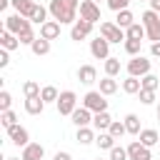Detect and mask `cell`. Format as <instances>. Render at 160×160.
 <instances>
[{
    "label": "cell",
    "mask_w": 160,
    "mask_h": 160,
    "mask_svg": "<svg viewBox=\"0 0 160 160\" xmlns=\"http://www.w3.org/2000/svg\"><path fill=\"white\" fill-rule=\"evenodd\" d=\"M48 8L45 5H35V10H32V15H30V22H38V25H45L48 22Z\"/></svg>",
    "instance_id": "cell-27"
},
{
    "label": "cell",
    "mask_w": 160,
    "mask_h": 160,
    "mask_svg": "<svg viewBox=\"0 0 160 160\" xmlns=\"http://www.w3.org/2000/svg\"><path fill=\"white\" fill-rule=\"evenodd\" d=\"M55 105H58V112H60V115H72V112L78 110V95H75L72 90H62Z\"/></svg>",
    "instance_id": "cell-4"
},
{
    "label": "cell",
    "mask_w": 160,
    "mask_h": 160,
    "mask_svg": "<svg viewBox=\"0 0 160 160\" xmlns=\"http://www.w3.org/2000/svg\"><path fill=\"white\" fill-rule=\"evenodd\" d=\"M128 5H130V0H108V8H110V10H115V12L128 10Z\"/></svg>",
    "instance_id": "cell-39"
},
{
    "label": "cell",
    "mask_w": 160,
    "mask_h": 160,
    "mask_svg": "<svg viewBox=\"0 0 160 160\" xmlns=\"http://www.w3.org/2000/svg\"><path fill=\"white\" fill-rule=\"evenodd\" d=\"M40 38H45V40L60 38V22L58 20H48L45 25H40Z\"/></svg>",
    "instance_id": "cell-14"
},
{
    "label": "cell",
    "mask_w": 160,
    "mask_h": 160,
    "mask_svg": "<svg viewBox=\"0 0 160 160\" xmlns=\"http://www.w3.org/2000/svg\"><path fill=\"white\" fill-rule=\"evenodd\" d=\"M0 45H2V50L12 52V50H18V48H20V40H18V35H12V32L2 30V35H0Z\"/></svg>",
    "instance_id": "cell-19"
},
{
    "label": "cell",
    "mask_w": 160,
    "mask_h": 160,
    "mask_svg": "<svg viewBox=\"0 0 160 160\" xmlns=\"http://www.w3.org/2000/svg\"><path fill=\"white\" fill-rule=\"evenodd\" d=\"M108 132H110V135L118 140V138H122V135L128 132V128H125V122H122V120H112V125L108 128Z\"/></svg>",
    "instance_id": "cell-34"
},
{
    "label": "cell",
    "mask_w": 160,
    "mask_h": 160,
    "mask_svg": "<svg viewBox=\"0 0 160 160\" xmlns=\"http://www.w3.org/2000/svg\"><path fill=\"white\" fill-rule=\"evenodd\" d=\"M70 118H72V122H75L78 128H90V125H92V112H90L88 108H82V105H80Z\"/></svg>",
    "instance_id": "cell-12"
},
{
    "label": "cell",
    "mask_w": 160,
    "mask_h": 160,
    "mask_svg": "<svg viewBox=\"0 0 160 160\" xmlns=\"http://www.w3.org/2000/svg\"><path fill=\"white\" fill-rule=\"evenodd\" d=\"M82 108H88L92 115H95V112H105V110H108V100H105V95H102L100 90H90V92H85V98H82Z\"/></svg>",
    "instance_id": "cell-2"
},
{
    "label": "cell",
    "mask_w": 160,
    "mask_h": 160,
    "mask_svg": "<svg viewBox=\"0 0 160 160\" xmlns=\"http://www.w3.org/2000/svg\"><path fill=\"white\" fill-rule=\"evenodd\" d=\"M148 2H150V0H148Z\"/></svg>",
    "instance_id": "cell-50"
},
{
    "label": "cell",
    "mask_w": 160,
    "mask_h": 160,
    "mask_svg": "<svg viewBox=\"0 0 160 160\" xmlns=\"http://www.w3.org/2000/svg\"><path fill=\"white\" fill-rule=\"evenodd\" d=\"M95 128H78V135H75V140L80 142V145H90V142H95Z\"/></svg>",
    "instance_id": "cell-22"
},
{
    "label": "cell",
    "mask_w": 160,
    "mask_h": 160,
    "mask_svg": "<svg viewBox=\"0 0 160 160\" xmlns=\"http://www.w3.org/2000/svg\"><path fill=\"white\" fill-rule=\"evenodd\" d=\"M122 45H125V52H128V55H132V58H138V55H140V48H142V42H140V40H125Z\"/></svg>",
    "instance_id": "cell-35"
},
{
    "label": "cell",
    "mask_w": 160,
    "mask_h": 160,
    "mask_svg": "<svg viewBox=\"0 0 160 160\" xmlns=\"http://www.w3.org/2000/svg\"><path fill=\"white\" fill-rule=\"evenodd\" d=\"M110 160H130V158H128V148L115 145V148L110 150Z\"/></svg>",
    "instance_id": "cell-38"
},
{
    "label": "cell",
    "mask_w": 160,
    "mask_h": 160,
    "mask_svg": "<svg viewBox=\"0 0 160 160\" xmlns=\"http://www.w3.org/2000/svg\"><path fill=\"white\" fill-rule=\"evenodd\" d=\"M80 18L95 25L98 20H102V18H100V5L92 2V0H82V2H80Z\"/></svg>",
    "instance_id": "cell-8"
},
{
    "label": "cell",
    "mask_w": 160,
    "mask_h": 160,
    "mask_svg": "<svg viewBox=\"0 0 160 160\" xmlns=\"http://www.w3.org/2000/svg\"><path fill=\"white\" fill-rule=\"evenodd\" d=\"M148 72H150V60H148V58L138 55V58L128 60V75H132V78H145Z\"/></svg>",
    "instance_id": "cell-6"
},
{
    "label": "cell",
    "mask_w": 160,
    "mask_h": 160,
    "mask_svg": "<svg viewBox=\"0 0 160 160\" xmlns=\"http://www.w3.org/2000/svg\"><path fill=\"white\" fill-rule=\"evenodd\" d=\"M5 30L8 32H12V35H22L25 30H32V22L28 20V18H22V15H8L5 18Z\"/></svg>",
    "instance_id": "cell-3"
},
{
    "label": "cell",
    "mask_w": 160,
    "mask_h": 160,
    "mask_svg": "<svg viewBox=\"0 0 160 160\" xmlns=\"http://www.w3.org/2000/svg\"><path fill=\"white\" fill-rule=\"evenodd\" d=\"M128 158H130V160H152L150 148H145L140 140H135V142L128 145Z\"/></svg>",
    "instance_id": "cell-11"
},
{
    "label": "cell",
    "mask_w": 160,
    "mask_h": 160,
    "mask_svg": "<svg viewBox=\"0 0 160 160\" xmlns=\"http://www.w3.org/2000/svg\"><path fill=\"white\" fill-rule=\"evenodd\" d=\"M140 82H142V90H152V92H155V90L160 88V78L152 75V72H148L145 78H140Z\"/></svg>",
    "instance_id": "cell-30"
},
{
    "label": "cell",
    "mask_w": 160,
    "mask_h": 160,
    "mask_svg": "<svg viewBox=\"0 0 160 160\" xmlns=\"http://www.w3.org/2000/svg\"><path fill=\"white\" fill-rule=\"evenodd\" d=\"M140 142L145 145V148H152V145H158L160 142V135H158V130H152V128H145V130H140Z\"/></svg>",
    "instance_id": "cell-20"
},
{
    "label": "cell",
    "mask_w": 160,
    "mask_h": 160,
    "mask_svg": "<svg viewBox=\"0 0 160 160\" xmlns=\"http://www.w3.org/2000/svg\"><path fill=\"white\" fill-rule=\"evenodd\" d=\"M40 98H42V100H45V105H48V102H58L60 92H58V88H55V85H45V88H42V92H40Z\"/></svg>",
    "instance_id": "cell-31"
},
{
    "label": "cell",
    "mask_w": 160,
    "mask_h": 160,
    "mask_svg": "<svg viewBox=\"0 0 160 160\" xmlns=\"http://www.w3.org/2000/svg\"><path fill=\"white\" fill-rule=\"evenodd\" d=\"M18 40H20V45H32L38 38H35V32H32V30H25L22 35H18Z\"/></svg>",
    "instance_id": "cell-40"
},
{
    "label": "cell",
    "mask_w": 160,
    "mask_h": 160,
    "mask_svg": "<svg viewBox=\"0 0 160 160\" xmlns=\"http://www.w3.org/2000/svg\"><path fill=\"white\" fill-rule=\"evenodd\" d=\"M8 62H10V52L0 50V68H8Z\"/></svg>",
    "instance_id": "cell-42"
},
{
    "label": "cell",
    "mask_w": 160,
    "mask_h": 160,
    "mask_svg": "<svg viewBox=\"0 0 160 160\" xmlns=\"http://www.w3.org/2000/svg\"><path fill=\"white\" fill-rule=\"evenodd\" d=\"M8 138H10V142L18 145V148L30 145V132H28L22 125H12V128H8Z\"/></svg>",
    "instance_id": "cell-9"
},
{
    "label": "cell",
    "mask_w": 160,
    "mask_h": 160,
    "mask_svg": "<svg viewBox=\"0 0 160 160\" xmlns=\"http://www.w3.org/2000/svg\"><path fill=\"white\" fill-rule=\"evenodd\" d=\"M10 105H12V95H10L8 90H2V92H0V112H8Z\"/></svg>",
    "instance_id": "cell-37"
},
{
    "label": "cell",
    "mask_w": 160,
    "mask_h": 160,
    "mask_svg": "<svg viewBox=\"0 0 160 160\" xmlns=\"http://www.w3.org/2000/svg\"><path fill=\"white\" fill-rule=\"evenodd\" d=\"M90 55L95 60H108L110 58V42L102 35H98L95 40H90Z\"/></svg>",
    "instance_id": "cell-7"
},
{
    "label": "cell",
    "mask_w": 160,
    "mask_h": 160,
    "mask_svg": "<svg viewBox=\"0 0 160 160\" xmlns=\"http://www.w3.org/2000/svg\"><path fill=\"white\" fill-rule=\"evenodd\" d=\"M0 122H2V128L8 130V128H12V125H18V115H15L12 110H8V112H0Z\"/></svg>",
    "instance_id": "cell-36"
},
{
    "label": "cell",
    "mask_w": 160,
    "mask_h": 160,
    "mask_svg": "<svg viewBox=\"0 0 160 160\" xmlns=\"http://www.w3.org/2000/svg\"><path fill=\"white\" fill-rule=\"evenodd\" d=\"M22 92H25V98H38V95L42 92V88H40L35 80H28V82L22 85Z\"/></svg>",
    "instance_id": "cell-33"
},
{
    "label": "cell",
    "mask_w": 160,
    "mask_h": 160,
    "mask_svg": "<svg viewBox=\"0 0 160 160\" xmlns=\"http://www.w3.org/2000/svg\"><path fill=\"white\" fill-rule=\"evenodd\" d=\"M42 155H45V148L40 145V142H30V145H25L22 148V160H42Z\"/></svg>",
    "instance_id": "cell-13"
},
{
    "label": "cell",
    "mask_w": 160,
    "mask_h": 160,
    "mask_svg": "<svg viewBox=\"0 0 160 160\" xmlns=\"http://www.w3.org/2000/svg\"><path fill=\"white\" fill-rule=\"evenodd\" d=\"M98 160H102V158H98Z\"/></svg>",
    "instance_id": "cell-49"
},
{
    "label": "cell",
    "mask_w": 160,
    "mask_h": 160,
    "mask_svg": "<svg viewBox=\"0 0 160 160\" xmlns=\"http://www.w3.org/2000/svg\"><path fill=\"white\" fill-rule=\"evenodd\" d=\"M150 10H155L160 15V0H150Z\"/></svg>",
    "instance_id": "cell-45"
},
{
    "label": "cell",
    "mask_w": 160,
    "mask_h": 160,
    "mask_svg": "<svg viewBox=\"0 0 160 160\" xmlns=\"http://www.w3.org/2000/svg\"><path fill=\"white\" fill-rule=\"evenodd\" d=\"M122 122H125V128H128V132H130V135H140V130H142V128H140V118H138L135 112L125 115V120H122Z\"/></svg>",
    "instance_id": "cell-25"
},
{
    "label": "cell",
    "mask_w": 160,
    "mask_h": 160,
    "mask_svg": "<svg viewBox=\"0 0 160 160\" xmlns=\"http://www.w3.org/2000/svg\"><path fill=\"white\" fill-rule=\"evenodd\" d=\"M100 92H102V95H115V92H118V80L105 75V78L100 80Z\"/></svg>",
    "instance_id": "cell-29"
},
{
    "label": "cell",
    "mask_w": 160,
    "mask_h": 160,
    "mask_svg": "<svg viewBox=\"0 0 160 160\" xmlns=\"http://www.w3.org/2000/svg\"><path fill=\"white\" fill-rule=\"evenodd\" d=\"M150 55L152 58H160V42H152L150 45Z\"/></svg>",
    "instance_id": "cell-43"
},
{
    "label": "cell",
    "mask_w": 160,
    "mask_h": 160,
    "mask_svg": "<svg viewBox=\"0 0 160 160\" xmlns=\"http://www.w3.org/2000/svg\"><path fill=\"white\" fill-rule=\"evenodd\" d=\"M45 110V100L38 95V98H25V112L28 115H40Z\"/></svg>",
    "instance_id": "cell-17"
},
{
    "label": "cell",
    "mask_w": 160,
    "mask_h": 160,
    "mask_svg": "<svg viewBox=\"0 0 160 160\" xmlns=\"http://www.w3.org/2000/svg\"><path fill=\"white\" fill-rule=\"evenodd\" d=\"M95 142H98V148H100V150H108V152L115 148V138H112L110 132H98Z\"/></svg>",
    "instance_id": "cell-26"
},
{
    "label": "cell",
    "mask_w": 160,
    "mask_h": 160,
    "mask_svg": "<svg viewBox=\"0 0 160 160\" xmlns=\"http://www.w3.org/2000/svg\"><path fill=\"white\" fill-rule=\"evenodd\" d=\"M115 25H118V28H122V30H128L130 25H135L132 12H130V10H120V12H118V18H115Z\"/></svg>",
    "instance_id": "cell-24"
},
{
    "label": "cell",
    "mask_w": 160,
    "mask_h": 160,
    "mask_svg": "<svg viewBox=\"0 0 160 160\" xmlns=\"http://www.w3.org/2000/svg\"><path fill=\"white\" fill-rule=\"evenodd\" d=\"M92 32V22H88V20H75V25L70 28V38L75 40V42H80V40H85L88 35Z\"/></svg>",
    "instance_id": "cell-10"
},
{
    "label": "cell",
    "mask_w": 160,
    "mask_h": 160,
    "mask_svg": "<svg viewBox=\"0 0 160 160\" xmlns=\"http://www.w3.org/2000/svg\"><path fill=\"white\" fill-rule=\"evenodd\" d=\"M52 160H72V158H70V152H55Z\"/></svg>",
    "instance_id": "cell-44"
},
{
    "label": "cell",
    "mask_w": 160,
    "mask_h": 160,
    "mask_svg": "<svg viewBox=\"0 0 160 160\" xmlns=\"http://www.w3.org/2000/svg\"><path fill=\"white\" fill-rule=\"evenodd\" d=\"M78 8H80L78 0H50V5H48L52 20H58L60 25H75Z\"/></svg>",
    "instance_id": "cell-1"
},
{
    "label": "cell",
    "mask_w": 160,
    "mask_h": 160,
    "mask_svg": "<svg viewBox=\"0 0 160 160\" xmlns=\"http://www.w3.org/2000/svg\"><path fill=\"white\" fill-rule=\"evenodd\" d=\"M118 72H120V60L110 55V58L105 60V75H108V78H115Z\"/></svg>",
    "instance_id": "cell-32"
},
{
    "label": "cell",
    "mask_w": 160,
    "mask_h": 160,
    "mask_svg": "<svg viewBox=\"0 0 160 160\" xmlns=\"http://www.w3.org/2000/svg\"><path fill=\"white\" fill-rule=\"evenodd\" d=\"M125 38H128V40H140V42H142V40L148 38V32H145V25H142V22H135V25H130V28L125 30Z\"/></svg>",
    "instance_id": "cell-21"
},
{
    "label": "cell",
    "mask_w": 160,
    "mask_h": 160,
    "mask_svg": "<svg viewBox=\"0 0 160 160\" xmlns=\"http://www.w3.org/2000/svg\"><path fill=\"white\" fill-rule=\"evenodd\" d=\"M35 5H38V2H32V0H12L15 12H18V15H22V18H28V20H30V15H32Z\"/></svg>",
    "instance_id": "cell-18"
},
{
    "label": "cell",
    "mask_w": 160,
    "mask_h": 160,
    "mask_svg": "<svg viewBox=\"0 0 160 160\" xmlns=\"http://www.w3.org/2000/svg\"><path fill=\"white\" fill-rule=\"evenodd\" d=\"M78 80H80L82 85H92V82L98 80V70H95L92 65H80V68H78Z\"/></svg>",
    "instance_id": "cell-15"
},
{
    "label": "cell",
    "mask_w": 160,
    "mask_h": 160,
    "mask_svg": "<svg viewBox=\"0 0 160 160\" xmlns=\"http://www.w3.org/2000/svg\"><path fill=\"white\" fill-rule=\"evenodd\" d=\"M100 35L108 40V42H125V32L122 28H118L115 22H100Z\"/></svg>",
    "instance_id": "cell-5"
},
{
    "label": "cell",
    "mask_w": 160,
    "mask_h": 160,
    "mask_svg": "<svg viewBox=\"0 0 160 160\" xmlns=\"http://www.w3.org/2000/svg\"><path fill=\"white\" fill-rule=\"evenodd\" d=\"M30 50H32V55H48L50 52V40H45V38H38L32 45H30Z\"/></svg>",
    "instance_id": "cell-28"
},
{
    "label": "cell",
    "mask_w": 160,
    "mask_h": 160,
    "mask_svg": "<svg viewBox=\"0 0 160 160\" xmlns=\"http://www.w3.org/2000/svg\"><path fill=\"white\" fill-rule=\"evenodd\" d=\"M138 95H140V102H142V105H152V102H155V92H152V90H140Z\"/></svg>",
    "instance_id": "cell-41"
},
{
    "label": "cell",
    "mask_w": 160,
    "mask_h": 160,
    "mask_svg": "<svg viewBox=\"0 0 160 160\" xmlns=\"http://www.w3.org/2000/svg\"><path fill=\"white\" fill-rule=\"evenodd\" d=\"M5 160H22V158H5Z\"/></svg>",
    "instance_id": "cell-47"
},
{
    "label": "cell",
    "mask_w": 160,
    "mask_h": 160,
    "mask_svg": "<svg viewBox=\"0 0 160 160\" xmlns=\"http://www.w3.org/2000/svg\"><path fill=\"white\" fill-rule=\"evenodd\" d=\"M155 112H158V120H160V102H158V108H155Z\"/></svg>",
    "instance_id": "cell-46"
},
{
    "label": "cell",
    "mask_w": 160,
    "mask_h": 160,
    "mask_svg": "<svg viewBox=\"0 0 160 160\" xmlns=\"http://www.w3.org/2000/svg\"><path fill=\"white\" fill-rule=\"evenodd\" d=\"M92 2H100V0H92ZM105 2H108V0H105Z\"/></svg>",
    "instance_id": "cell-48"
},
{
    "label": "cell",
    "mask_w": 160,
    "mask_h": 160,
    "mask_svg": "<svg viewBox=\"0 0 160 160\" xmlns=\"http://www.w3.org/2000/svg\"><path fill=\"white\" fill-rule=\"evenodd\" d=\"M112 125V118H110V112L105 110V112H95L92 115V128L98 130V132H108V128Z\"/></svg>",
    "instance_id": "cell-16"
},
{
    "label": "cell",
    "mask_w": 160,
    "mask_h": 160,
    "mask_svg": "<svg viewBox=\"0 0 160 160\" xmlns=\"http://www.w3.org/2000/svg\"><path fill=\"white\" fill-rule=\"evenodd\" d=\"M122 90H125L128 95H135V92H140V90H142V82H140V78H132V75H128V78L122 80Z\"/></svg>",
    "instance_id": "cell-23"
}]
</instances>
